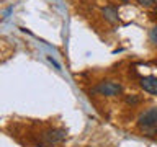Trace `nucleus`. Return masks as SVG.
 Returning a JSON list of instances; mask_svg holds the SVG:
<instances>
[{
	"label": "nucleus",
	"mask_w": 157,
	"mask_h": 147,
	"mask_svg": "<svg viewBox=\"0 0 157 147\" xmlns=\"http://www.w3.org/2000/svg\"><path fill=\"white\" fill-rule=\"evenodd\" d=\"M137 126L147 136L157 134V106H152L142 113L137 119Z\"/></svg>",
	"instance_id": "nucleus-1"
},
{
	"label": "nucleus",
	"mask_w": 157,
	"mask_h": 147,
	"mask_svg": "<svg viewBox=\"0 0 157 147\" xmlns=\"http://www.w3.org/2000/svg\"><path fill=\"white\" fill-rule=\"evenodd\" d=\"M123 92V87L116 82L111 80H105L100 82L98 85L93 88V93H98V95H105V96H116Z\"/></svg>",
	"instance_id": "nucleus-2"
},
{
	"label": "nucleus",
	"mask_w": 157,
	"mask_h": 147,
	"mask_svg": "<svg viewBox=\"0 0 157 147\" xmlns=\"http://www.w3.org/2000/svg\"><path fill=\"white\" fill-rule=\"evenodd\" d=\"M66 136H67V132L64 129H51V131H48L43 134V141L46 142L48 145H54V144L62 142L66 139Z\"/></svg>",
	"instance_id": "nucleus-3"
},
{
	"label": "nucleus",
	"mask_w": 157,
	"mask_h": 147,
	"mask_svg": "<svg viewBox=\"0 0 157 147\" xmlns=\"http://www.w3.org/2000/svg\"><path fill=\"white\" fill-rule=\"evenodd\" d=\"M139 85L146 93H149V95H157V77H154V75L142 77Z\"/></svg>",
	"instance_id": "nucleus-4"
},
{
	"label": "nucleus",
	"mask_w": 157,
	"mask_h": 147,
	"mask_svg": "<svg viewBox=\"0 0 157 147\" xmlns=\"http://www.w3.org/2000/svg\"><path fill=\"white\" fill-rule=\"evenodd\" d=\"M103 17L110 23H116L118 21V8L115 5H108V7L103 8Z\"/></svg>",
	"instance_id": "nucleus-5"
},
{
	"label": "nucleus",
	"mask_w": 157,
	"mask_h": 147,
	"mask_svg": "<svg viewBox=\"0 0 157 147\" xmlns=\"http://www.w3.org/2000/svg\"><path fill=\"white\" fill-rule=\"evenodd\" d=\"M124 101L128 103V105H139L141 103V98L137 96V95H128L124 98Z\"/></svg>",
	"instance_id": "nucleus-6"
},
{
	"label": "nucleus",
	"mask_w": 157,
	"mask_h": 147,
	"mask_svg": "<svg viewBox=\"0 0 157 147\" xmlns=\"http://www.w3.org/2000/svg\"><path fill=\"white\" fill-rule=\"evenodd\" d=\"M149 39H151V43L157 47V26H154V28L149 31Z\"/></svg>",
	"instance_id": "nucleus-7"
},
{
	"label": "nucleus",
	"mask_w": 157,
	"mask_h": 147,
	"mask_svg": "<svg viewBox=\"0 0 157 147\" xmlns=\"http://www.w3.org/2000/svg\"><path fill=\"white\" fill-rule=\"evenodd\" d=\"M137 3H139L141 7H146V8H149V7H152V5L155 3V0H137Z\"/></svg>",
	"instance_id": "nucleus-8"
},
{
	"label": "nucleus",
	"mask_w": 157,
	"mask_h": 147,
	"mask_svg": "<svg viewBox=\"0 0 157 147\" xmlns=\"http://www.w3.org/2000/svg\"><path fill=\"white\" fill-rule=\"evenodd\" d=\"M121 2H123V3H128V2H131V0H121Z\"/></svg>",
	"instance_id": "nucleus-9"
},
{
	"label": "nucleus",
	"mask_w": 157,
	"mask_h": 147,
	"mask_svg": "<svg viewBox=\"0 0 157 147\" xmlns=\"http://www.w3.org/2000/svg\"><path fill=\"white\" fill-rule=\"evenodd\" d=\"M155 13H157V7H155Z\"/></svg>",
	"instance_id": "nucleus-10"
}]
</instances>
